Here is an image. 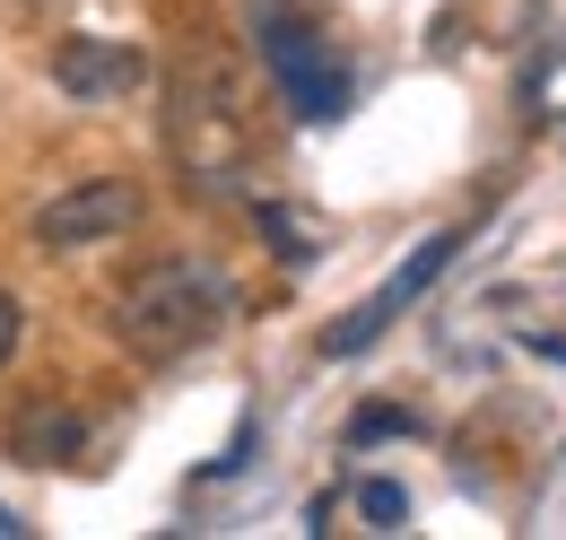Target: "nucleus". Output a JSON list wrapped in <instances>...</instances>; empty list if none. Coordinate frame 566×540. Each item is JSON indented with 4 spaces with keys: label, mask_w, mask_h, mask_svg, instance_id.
Masks as SVG:
<instances>
[{
    "label": "nucleus",
    "mask_w": 566,
    "mask_h": 540,
    "mask_svg": "<svg viewBox=\"0 0 566 540\" xmlns=\"http://www.w3.org/2000/svg\"><path fill=\"white\" fill-rule=\"evenodd\" d=\"M105 323H114V340H123L140 366H175V357L210 349V340L235 323V279H227L210 253H157V262H140L114 288Z\"/></svg>",
    "instance_id": "nucleus-1"
},
{
    "label": "nucleus",
    "mask_w": 566,
    "mask_h": 540,
    "mask_svg": "<svg viewBox=\"0 0 566 540\" xmlns=\"http://www.w3.org/2000/svg\"><path fill=\"white\" fill-rule=\"evenodd\" d=\"M166 105H175V148H184L192 184H210V193H218V184L235 175V157H244V79H235V62H227L218 44L184 53Z\"/></svg>",
    "instance_id": "nucleus-2"
},
{
    "label": "nucleus",
    "mask_w": 566,
    "mask_h": 540,
    "mask_svg": "<svg viewBox=\"0 0 566 540\" xmlns=\"http://www.w3.org/2000/svg\"><path fill=\"white\" fill-rule=\"evenodd\" d=\"M140 218H148V193L132 184V175H87V184H71V193H53V201L35 209V245H44V253L123 245Z\"/></svg>",
    "instance_id": "nucleus-3"
},
{
    "label": "nucleus",
    "mask_w": 566,
    "mask_h": 540,
    "mask_svg": "<svg viewBox=\"0 0 566 540\" xmlns=\"http://www.w3.org/2000/svg\"><path fill=\"white\" fill-rule=\"evenodd\" d=\"M262 62H271V79H280V96L296 105V123H332V114H349V70L332 62V44H323L314 27L271 18V27H262Z\"/></svg>",
    "instance_id": "nucleus-4"
},
{
    "label": "nucleus",
    "mask_w": 566,
    "mask_h": 540,
    "mask_svg": "<svg viewBox=\"0 0 566 540\" xmlns=\"http://www.w3.org/2000/svg\"><path fill=\"white\" fill-rule=\"evenodd\" d=\"M462 245H471L462 227H444V236H427V245H419V253H410L401 270H392V279H384V288H375L366 305H349V314H340V323L323 332V357H357L366 340H384V332H392V314H401V305H419L427 288H436V270L453 262Z\"/></svg>",
    "instance_id": "nucleus-5"
},
{
    "label": "nucleus",
    "mask_w": 566,
    "mask_h": 540,
    "mask_svg": "<svg viewBox=\"0 0 566 540\" xmlns=\"http://www.w3.org/2000/svg\"><path fill=\"white\" fill-rule=\"evenodd\" d=\"M148 79V62L132 44H114V35H62L53 44V87L78 96V105H114V96H132Z\"/></svg>",
    "instance_id": "nucleus-6"
},
{
    "label": "nucleus",
    "mask_w": 566,
    "mask_h": 540,
    "mask_svg": "<svg viewBox=\"0 0 566 540\" xmlns=\"http://www.w3.org/2000/svg\"><path fill=\"white\" fill-rule=\"evenodd\" d=\"M9 445H18V463H78L87 454V418L71 402H27L18 427H9Z\"/></svg>",
    "instance_id": "nucleus-7"
},
{
    "label": "nucleus",
    "mask_w": 566,
    "mask_h": 540,
    "mask_svg": "<svg viewBox=\"0 0 566 540\" xmlns=\"http://www.w3.org/2000/svg\"><path fill=\"white\" fill-rule=\"evenodd\" d=\"M253 227L271 236V253H280V262H314V236H305V227H296L280 201H253Z\"/></svg>",
    "instance_id": "nucleus-8"
},
{
    "label": "nucleus",
    "mask_w": 566,
    "mask_h": 540,
    "mask_svg": "<svg viewBox=\"0 0 566 540\" xmlns=\"http://www.w3.org/2000/svg\"><path fill=\"white\" fill-rule=\"evenodd\" d=\"M357 515H366L375 532H401V523H410V497H401L392 479H366V488H357Z\"/></svg>",
    "instance_id": "nucleus-9"
},
{
    "label": "nucleus",
    "mask_w": 566,
    "mask_h": 540,
    "mask_svg": "<svg viewBox=\"0 0 566 540\" xmlns=\"http://www.w3.org/2000/svg\"><path fill=\"white\" fill-rule=\"evenodd\" d=\"M18 332H27V314H18V297H9V288H0V366H9V357H18Z\"/></svg>",
    "instance_id": "nucleus-10"
},
{
    "label": "nucleus",
    "mask_w": 566,
    "mask_h": 540,
    "mask_svg": "<svg viewBox=\"0 0 566 540\" xmlns=\"http://www.w3.org/2000/svg\"><path fill=\"white\" fill-rule=\"evenodd\" d=\"M392 427H410V418H401V409H357V427H349V436L366 445V436H392Z\"/></svg>",
    "instance_id": "nucleus-11"
}]
</instances>
